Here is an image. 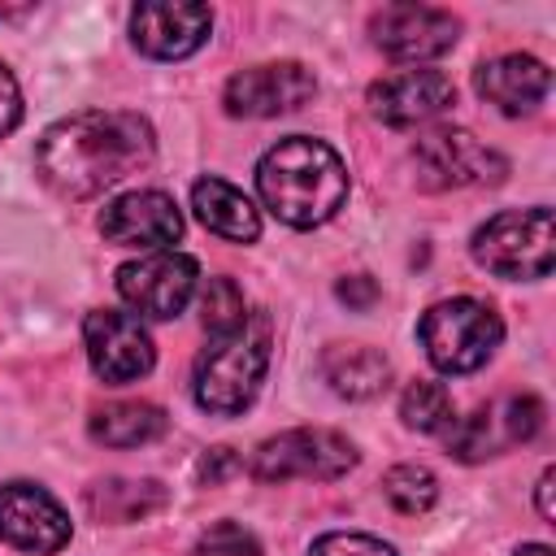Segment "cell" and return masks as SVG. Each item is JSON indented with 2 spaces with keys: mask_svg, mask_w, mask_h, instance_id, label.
<instances>
[{
  "mask_svg": "<svg viewBox=\"0 0 556 556\" xmlns=\"http://www.w3.org/2000/svg\"><path fill=\"white\" fill-rule=\"evenodd\" d=\"M152 126L139 113L91 109L61 117L39 135L35 169L61 200H91L126 174L143 169L152 161Z\"/></svg>",
  "mask_w": 556,
  "mask_h": 556,
  "instance_id": "obj_1",
  "label": "cell"
},
{
  "mask_svg": "<svg viewBox=\"0 0 556 556\" xmlns=\"http://www.w3.org/2000/svg\"><path fill=\"white\" fill-rule=\"evenodd\" d=\"M256 191L278 222L308 230L334 217L339 204L348 200V165L330 143L291 135V139H278L261 156Z\"/></svg>",
  "mask_w": 556,
  "mask_h": 556,
  "instance_id": "obj_2",
  "label": "cell"
},
{
  "mask_svg": "<svg viewBox=\"0 0 556 556\" xmlns=\"http://www.w3.org/2000/svg\"><path fill=\"white\" fill-rule=\"evenodd\" d=\"M417 334H421V348L439 374H473L500 348L504 321L491 304H482L473 295H456V300L434 304L421 317Z\"/></svg>",
  "mask_w": 556,
  "mask_h": 556,
  "instance_id": "obj_3",
  "label": "cell"
},
{
  "mask_svg": "<svg viewBox=\"0 0 556 556\" xmlns=\"http://www.w3.org/2000/svg\"><path fill=\"white\" fill-rule=\"evenodd\" d=\"M265 369H269V334L243 326L217 339L213 348H204V356L195 361V404L204 413L235 417L256 400Z\"/></svg>",
  "mask_w": 556,
  "mask_h": 556,
  "instance_id": "obj_4",
  "label": "cell"
},
{
  "mask_svg": "<svg viewBox=\"0 0 556 556\" xmlns=\"http://www.w3.org/2000/svg\"><path fill=\"white\" fill-rule=\"evenodd\" d=\"M473 261L500 278H547L556 261V222L552 208H513L495 213L473 230Z\"/></svg>",
  "mask_w": 556,
  "mask_h": 556,
  "instance_id": "obj_5",
  "label": "cell"
},
{
  "mask_svg": "<svg viewBox=\"0 0 556 556\" xmlns=\"http://www.w3.org/2000/svg\"><path fill=\"white\" fill-rule=\"evenodd\" d=\"M356 465V447L339 430H287L256 447L252 473L261 482H291V478H317L334 482Z\"/></svg>",
  "mask_w": 556,
  "mask_h": 556,
  "instance_id": "obj_6",
  "label": "cell"
},
{
  "mask_svg": "<svg viewBox=\"0 0 556 556\" xmlns=\"http://www.w3.org/2000/svg\"><path fill=\"white\" fill-rule=\"evenodd\" d=\"M413 165H417L421 187H434V191L500 182L508 174V161L495 148L478 143L469 130H434V135L417 139Z\"/></svg>",
  "mask_w": 556,
  "mask_h": 556,
  "instance_id": "obj_7",
  "label": "cell"
},
{
  "mask_svg": "<svg viewBox=\"0 0 556 556\" xmlns=\"http://www.w3.org/2000/svg\"><path fill=\"white\" fill-rule=\"evenodd\" d=\"M195 261L187 252H148L117 269V295L143 317H178L195 291Z\"/></svg>",
  "mask_w": 556,
  "mask_h": 556,
  "instance_id": "obj_8",
  "label": "cell"
},
{
  "mask_svg": "<svg viewBox=\"0 0 556 556\" xmlns=\"http://www.w3.org/2000/svg\"><path fill=\"white\" fill-rule=\"evenodd\" d=\"M313 96H317V78L300 61H269V65L239 70L226 83L222 104L235 117H278L308 104Z\"/></svg>",
  "mask_w": 556,
  "mask_h": 556,
  "instance_id": "obj_9",
  "label": "cell"
},
{
  "mask_svg": "<svg viewBox=\"0 0 556 556\" xmlns=\"http://www.w3.org/2000/svg\"><path fill=\"white\" fill-rule=\"evenodd\" d=\"M460 22L430 4H387L369 17L374 43L395 61H430L456 43Z\"/></svg>",
  "mask_w": 556,
  "mask_h": 556,
  "instance_id": "obj_10",
  "label": "cell"
},
{
  "mask_svg": "<svg viewBox=\"0 0 556 556\" xmlns=\"http://www.w3.org/2000/svg\"><path fill=\"white\" fill-rule=\"evenodd\" d=\"M83 339H87L91 369L104 382H135L156 361L143 321L130 317V313H117V308H96L87 317V326H83Z\"/></svg>",
  "mask_w": 556,
  "mask_h": 556,
  "instance_id": "obj_11",
  "label": "cell"
},
{
  "mask_svg": "<svg viewBox=\"0 0 556 556\" xmlns=\"http://www.w3.org/2000/svg\"><path fill=\"white\" fill-rule=\"evenodd\" d=\"M0 539L9 547L52 556L70 543V517L43 486L4 482L0 486Z\"/></svg>",
  "mask_w": 556,
  "mask_h": 556,
  "instance_id": "obj_12",
  "label": "cell"
},
{
  "mask_svg": "<svg viewBox=\"0 0 556 556\" xmlns=\"http://www.w3.org/2000/svg\"><path fill=\"white\" fill-rule=\"evenodd\" d=\"M213 13L208 4H182V0H148L130 13V39L139 52L156 61H182L208 39Z\"/></svg>",
  "mask_w": 556,
  "mask_h": 556,
  "instance_id": "obj_13",
  "label": "cell"
},
{
  "mask_svg": "<svg viewBox=\"0 0 556 556\" xmlns=\"http://www.w3.org/2000/svg\"><path fill=\"white\" fill-rule=\"evenodd\" d=\"M100 235L117 248L165 252L182 235V213L174 208V200L165 191H126L104 204Z\"/></svg>",
  "mask_w": 556,
  "mask_h": 556,
  "instance_id": "obj_14",
  "label": "cell"
},
{
  "mask_svg": "<svg viewBox=\"0 0 556 556\" xmlns=\"http://www.w3.org/2000/svg\"><path fill=\"white\" fill-rule=\"evenodd\" d=\"M456 104V87L439 70H404L369 87V109L387 126H421Z\"/></svg>",
  "mask_w": 556,
  "mask_h": 556,
  "instance_id": "obj_15",
  "label": "cell"
},
{
  "mask_svg": "<svg viewBox=\"0 0 556 556\" xmlns=\"http://www.w3.org/2000/svg\"><path fill=\"white\" fill-rule=\"evenodd\" d=\"M473 83H478V91L495 109H504V113H530L547 96L552 74H547L543 61H534L526 52H508V56H495V61L478 65V78Z\"/></svg>",
  "mask_w": 556,
  "mask_h": 556,
  "instance_id": "obj_16",
  "label": "cell"
},
{
  "mask_svg": "<svg viewBox=\"0 0 556 556\" xmlns=\"http://www.w3.org/2000/svg\"><path fill=\"white\" fill-rule=\"evenodd\" d=\"M191 208H195V217H200L213 235H222V239H230V243H248V239L261 235V213H256L252 200H248L239 187H230L226 178H200V182L191 187Z\"/></svg>",
  "mask_w": 556,
  "mask_h": 556,
  "instance_id": "obj_17",
  "label": "cell"
},
{
  "mask_svg": "<svg viewBox=\"0 0 556 556\" xmlns=\"http://www.w3.org/2000/svg\"><path fill=\"white\" fill-rule=\"evenodd\" d=\"M321 374H326V382H330L339 395H348V400H369V395H378V391L387 387L391 365H387L382 352H374V348H365V343H334V348H326V356H321Z\"/></svg>",
  "mask_w": 556,
  "mask_h": 556,
  "instance_id": "obj_18",
  "label": "cell"
},
{
  "mask_svg": "<svg viewBox=\"0 0 556 556\" xmlns=\"http://www.w3.org/2000/svg\"><path fill=\"white\" fill-rule=\"evenodd\" d=\"M169 417L148 400H117L91 413V439L104 447H143L161 439Z\"/></svg>",
  "mask_w": 556,
  "mask_h": 556,
  "instance_id": "obj_19",
  "label": "cell"
},
{
  "mask_svg": "<svg viewBox=\"0 0 556 556\" xmlns=\"http://www.w3.org/2000/svg\"><path fill=\"white\" fill-rule=\"evenodd\" d=\"M87 504L100 521H143L165 504V486L152 478H109L91 486Z\"/></svg>",
  "mask_w": 556,
  "mask_h": 556,
  "instance_id": "obj_20",
  "label": "cell"
},
{
  "mask_svg": "<svg viewBox=\"0 0 556 556\" xmlns=\"http://www.w3.org/2000/svg\"><path fill=\"white\" fill-rule=\"evenodd\" d=\"M200 321L213 339H226L235 330L248 326V308H243V291L230 278H208L200 291Z\"/></svg>",
  "mask_w": 556,
  "mask_h": 556,
  "instance_id": "obj_21",
  "label": "cell"
},
{
  "mask_svg": "<svg viewBox=\"0 0 556 556\" xmlns=\"http://www.w3.org/2000/svg\"><path fill=\"white\" fill-rule=\"evenodd\" d=\"M382 495L391 500L395 513L417 517V513H426L439 500V482H434V473L426 465H395L382 478Z\"/></svg>",
  "mask_w": 556,
  "mask_h": 556,
  "instance_id": "obj_22",
  "label": "cell"
},
{
  "mask_svg": "<svg viewBox=\"0 0 556 556\" xmlns=\"http://www.w3.org/2000/svg\"><path fill=\"white\" fill-rule=\"evenodd\" d=\"M400 417L413 426V430H443L452 426V395L443 382H430V378H417L408 382L404 400H400Z\"/></svg>",
  "mask_w": 556,
  "mask_h": 556,
  "instance_id": "obj_23",
  "label": "cell"
},
{
  "mask_svg": "<svg viewBox=\"0 0 556 556\" xmlns=\"http://www.w3.org/2000/svg\"><path fill=\"white\" fill-rule=\"evenodd\" d=\"M495 417L486 413V408H478L473 417H465V421H456L452 426V434H447V447H452V456H460V460H482V456H491L495 447H500V439H495Z\"/></svg>",
  "mask_w": 556,
  "mask_h": 556,
  "instance_id": "obj_24",
  "label": "cell"
},
{
  "mask_svg": "<svg viewBox=\"0 0 556 556\" xmlns=\"http://www.w3.org/2000/svg\"><path fill=\"white\" fill-rule=\"evenodd\" d=\"M191 556H261V543H256L243 526L217 521V526H208V530L200 534V543H195Z\"/></svg>",
  "mask_w": 556,
  "mask_h": 556,
  "instance_id": "obj_25",
  "label": "cell"
},
{
  "mask_svg": "<svg viewBox=\"0 0 556 556\" xmlns=\"http://www.w3.org/2000/svg\"><path fill=\"white\" fill-rule=\"evenodd\" d=\"M504 426V439L508 443H530L539 430H543V404L534 395H513L504 404V417H495Z\"/></svg>",
  "mask_w": 556,
  "mask_h": 556,
  "instance_id": "obj_26",
  "label": "cell"
},
{
  "mask_svg": "<svg viewBox=\"0 0 556 556\" xmlns=\"http://www.w3.org/2000/svg\"><path fill=\"white\" fill-rule=\"evenodd\" d=\"M308 556H395V552L382 539H374V534H348V530H339V534H321L308 547Z\"/></svg>",
  "mask_w": 556,
  "mask_h": 556,
  "instance_id": "obj_27",
  "label": "cell"
},
{
  "mask_svg": "<svg viewBox=\"0 0 556 556\" xmlns=\"http://www.w3.org/2000/svg\"><path fill=\"white\" fill-rule=\"evenodd\" d=\"M22 122V91L13 83V74L0 65V139Z\"/></svg>",
  "mask_w": 556,
  "mask_h": 556,
  "instance_id": "obj_28",
  "label": "cell"
},
{
  "mask_svg": "<svg viewBox=\"0 0 556 556\" xmlns=\"http://www.w3.org/2000/svg\"><path fill=\"white\" fill-rule=\"evenodd\" d=\"M235 469H239V456H235L230 447H208V452L200 456V478H204V482H213V486H217V482H226Z\"/></svg>",
  "mask_w": 556,
  "mask_h": 556,
  "instance_id": "obj_29",
  "label": "cell"
},
{
  "mask_svg": "<svg viewBox=\"0 0 556 556\" xmlns=\"http://www.w3.org/2000/svg\"><path fill=\"white\" fill-rule=\"evenodd\" d=\"M339 300H343L348 308H369V304L378 300V287H374L365 274H352V278L339 282Z\"/></svg>",
  "mask_w": 556,
  "mask_h": 556,
  "instance_id": "obj_30",
  "label": "cell"
},
{
  "mask_svg": "<svg viewBox=\"0 0 556 556\" xmlns=\"http://www.w3.org/2000/svg\"><path fill=\"white\" fill-rule=\"evenodd\" d=\"M552 482H556V469L547 465L543 478H539V513H543V521H552Z\"/></svg>",
  "mask_w": 556,
  "mask_h": 556,
  "instance_id": "obj_31",
  "label": "cell"
},
{
  "mask_svg": "<svg viewBox=\"0 0 556 556\" xmlns=\"http://www.w3.org/2000/svg\"><path fill=\"white\" fill-rule=\"evenodd\" d=\"M517 556H552V547H543V543H526Z\"/></svg>",
  "mask_w": 556,
  "mask_h": 556,
  "instance_id": "obj_32",
  "label": "cell"
},
{
  "mask_svg": "<svg viewBox=\"0 0 556 556\" xmlns=\"http://www.w3.org/2000/svg\"><path fill=\"white\" fill-rule=\"evenodd\" d=\"M4 13H9V9H0V17H4Z\"/></svg>",
  "mask_w": 556,
  "mask_h": 556,
  "instance_id": "obj_33",
  "label": "cell"
}]
</instances>
